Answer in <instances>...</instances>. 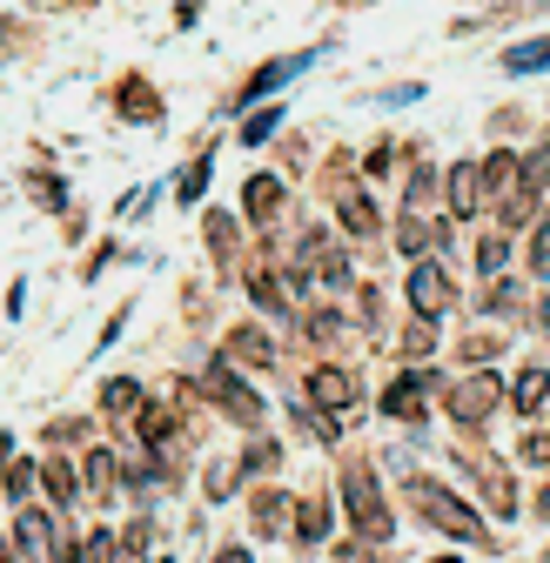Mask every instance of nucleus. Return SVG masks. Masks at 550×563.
<instances>
[{
  "mask_svg": "<svg viewBox=\"0 0 550 563\" xmlns=\"http://www.w3.org/2000/svg\"><path fill=\"white\" fill-rule=\"evenodd\" d=\"M309 60H316V47H302V54H283V60H268V67H262V75H255V81H249V88H242L235 101L249 108V101H262V95H275V88H283V81H296V75H302V67H309Z\"/></svg>",
  "mask_w": 550,
  "mask_h": 563,
  "instance_id": "9b49d317",
  "label": "nucleus"
},
{
  "mask_svg": "<svg viewBox=\"0 0 550 563\" xmlns=\"http://www.w3.org/2000/svg\"><path fill=\"white\" fill-rule=\"evenodd\" d=\"M88 563H114V537H108V530L88 537Z\"/></svg>",
  "mask_w": 550,
  "mask_h": 563,
  "instance_id": "e433bc0d",
  "label": "nucleus"
},
{
  "mask_svg": "<svg viewBox=\"0 0 550 563\" xmlns=\"http://www.w3.org/2000/svg\"><path fill=\"white\" fill-rule=\"evenodd\" d=\"M283 195H289V188H283V175H255V181H249V195H242V216H249L255 229H262V222H275Z\"/></svg>",
  "mask_w": 550,
  "mask_h": 563,
  "instance_id": "ddd939ff",
  "label": "nucleus"
},
{
  "mask_svg": "<svg viewBox=\"0 0 550 563\" xmlns=\"http://www.w3.org/2000/svg\"><path fill=\"white\" fill-rule=\"evenodd\" d=\"M41 483H47V497H54L61 510H67V504L81 497V483H75V463H67V456H54V463L41 470Z\"/></svg>",
  "mask_w": 550,
  "mask_h": 563,
  "instance_id": "4be33fe9",
  "label": "nucleus"
},
{
  "mask_svg": "<svg viewBox=\"0 0 550 563\" xmlns=\"http://www.w3.org/2000/svg\"><path fill=\"white\" fill-rule=\"evenodd\" d=\"M530 262H537V275H550V222L537 229V249H530Z\"/></svg>",
  "mask_w": 550,
  "mask_h": 563,
  "instance_id": "ea45409f",
  "label": "nucleus"
},
{
  "mask_svg": "<svg viewBox=\"0 0 550 563\" xmlns=\"http://www.w3.org/2000/svg\"><path fill=\"white\" fill-rule=\"evenodd\" d=\"M216 563H255V556H249V550H235V543H229V550H222V556H216Z\"/></svg>",
  "mask_w": 550,
  "mask_h": 563,
  "instance_id": "a19ab883",
  "label": "nucleus"
},
{
  "mask_svg": "<svg viewBox=\"0 0 550 563\" xmlns=\"http://www.w3.org/2000/svg\"><path fill=\"white\" fill-rule=\"evenodd\" d=\"M524 188V155H510V148H497L491 162H484V195H497V208L510 201Z\"/></svg>",
  "mask_w": 550,
  "mask_h": 563,
  "instance_id": "f8f14e48",
  "label": "nucleus"
},
{
  "mask_svg": "<svg viewBox=\"0 0 550 563\" xmlns=\"http://www.w3.org/2000/svg\"><path fill=\"white\" fill-rule=\"evenodd\" d=\"M309 396H316L322 416L342 422V416L356 409V376H350V369H316V376H309Z\"/></svg>",
  "mask_w": 550,
  "mask_h": 563,
  "instance_id": "9d476101",
  "label": "nucleus"
},
{
  "mask_svg": "<svg viewBox=\"0 0 550 563\" xmlns=\"http://www.w3.org/2000/svg\"><path fill=\"white\" fill-rule=\"evenodd\" d=\"M537 517H543V523H550V483H543V489H537Z\"/></svg>",
  "mask_w": 550,
  "mask_h": 563,
  "instance_id": "79ce46f5",
  "label": "nucleus"
},
{
  "mask_svg": "<svg viewBox=\"0 0 550 563\" xmlns=\"http://www.w3.org/2000/svg\"><path fill=\"white\" fill-rule=\"evenodd\" d=\"M336 216L350 222V235H376V201L350 181V162H336Z\"/></svg>",
  "mask_w": 550,
  "mask_h": 563,
  "instance_id": "6e6552de",
  "label": "nucleus"
},
{
  "mask_svg": "<svg viewBox=\"0 0 550 563\" xmlns=\"http://www.w3.org/2000/svg\"><path fill=\"white\" fill-rule=\"evenodd\" d=\"M504 262H510V235H484V249H476V268H484V275H504Z\"/></svg>",
  "mask_w": 550,
  "mask_h": 563,
  "instance_id": "2f4dec72",
  "label": "nucleus"
},
{
  "mask_svg": "<svg viewBox=\"0 0 550 563\" xmlns=\"http://www.w3.org/2000/svg\"><path fill=\"white\" fill-rule=\"evenodd\" d=\"M34 195H41V201H47V208H61V201H67V195H61V181H54V175H34Z\"/></svg>",
  "mask_w": 550,
  "mask_h": 563,
  "instance_id": "58836bf2",
  "label": "nucleus"
},
{
  "mask_svg": "<svg viewBox=\"0 0 550 563\" xmlns=\"http://www.w3.org/2000/svg\"><path fill=\"white\" fill-rule=\"evenodd\" d=\"M201 383H209V396H216V402L242 422V430H255V422H262V396H255V389H249L229 363H209V376H201Z\"/></svg>",
  "mask_w": 550,
  "mask_h": 563,
  "instance_id": "423d86ee",
  "label": "nucleus"
},
{
  "mask_svg": "<svg viewBox=\"0 0 550 563\" xmlns=\"http://www.w3.org/2000/svg\"><path fill=\"white\" fill-rule=\"evenodd\" d=\"M209 162H216V155H195V162L175 175V201H201V188H209Z\"/></svg>",
  "mask_w": 550,
  "mask_h": 563,
  "instance_id": "a878e982",
  "label": "nucleus"
},
{
  "mask_svg": "<svg viewBox=\"0 0 550 563\" xmlns=\"http://www.w3.org/2000/svg\"><path fill=\"white\" fill-rule=\"evenodd\" d=\"M101 409H108V416H134V409H142V383H134V376H114V383L101 389Z\"/></svg>",
  "mask_w": 550,
  "mask_h": 563,
  "instance_id": "b1692460",
  "label": "nucleus"
},
{
  "mask_svg": "<svg viewBox=\"0 0 550 563\" xmlns=\"http://www.w3.org/2000/svg\"><path fill=\"white\" fill-rule=\"evenodd\" d=\"M457 463L476 476V489H484V504L510 523L517 517V483H510V470L497 463V456H484V450H476V443H457Z\"/></svg>",
  "mask_w": 550,
  "mask_h": 563,
  "instance_id": "7ed1b4c3",
  "label": "nucleus"
},
{
  "mask_svg": "<svg viewBox=\"0 0 550 563\" xmlns=\"http://www.w3.org/2000/svg\"><path fill=\"white\" fill-rule=\"evenodd\" d=\"M537 316H543V322H550V296H543V302H537Z\"/></svg>",
  "mask_w": 550,
  "mask_h": 563,
  "instance_id": "37998d69",
  "label": "nucleus"
},
{
  "mask_svg": "<svg viewBox=\"0 0 550 563\" xmlns=\"http://www.w3.org/2000/svg\"><path fill=\"white\" fill-rule=\"evenodd\" d=\"M34 476H41V470H34L28 456H21V463H8V476H0V489H8V497H14V510H21V504L34 497Z\"/></svg>",
  "mask_w": 550,
  "mask_h": 563,
  "instance_id": "c85d7f7f",
  "label": "nucleus"
},
{
  "mask_svg": "<svg viewBox=\"0 0 550 563\" xmlns=\"http://www.w3.org/2000/svg\"><path fill=\"white\" fill-rule=\"evenodd\" d=\"M524 456H530V463H543V470H550V430H537V437H524Z\"/></svg>",
  "mask_w": 550,
  "mask_h": 563,
  "instance_id": "4c0bfd02",
  "label": "nucleus"
},
{
  "mask_svg": "<svg viewBox=\"0 0 550 563\" xmlns=\"http://www.w3.org/2000/svg\"><path fill=\"white\" fill-rule=\"evenodd\" d=\"M88 437V422H54V430H47V443H61V450H75Z\"/></svg>",
  "mask_w": 550,
  "mask_h": 563,
  "instance_id": "f704fd0d",
  "label": "nucleus"
},
{
  "mask_svg": "<svg viewBox=\"0 0 550 563\" xmlns=\"http://www.w3.org/2000/svg\"><path fill=\"white\" fill-rule=\"evenodd\" d=\"M249 517H255V530H262V537H283V530H289V497H283V489H255Z\"/></svg>",
  "mask_w": 550,
  "mask_h": 563,
  "instance_id": "dca6fc26",
  "label": "nucleus"
},
{
  "mask_svg": "<svg viewBox=\"0 0 550 563\" xmlns=\"http://www.w3.org/2000/svg\"><path fill=\"white\" fill-rule=\"evenodd\" d=\"M463 356H470V363H491V356H497V335H470Z\"/></svg>",
  "mask_w": 550,
  "mask_h": 563,
  "instance_id": "c9c22d12",
  "label": "nucleus"
},
{
  "mask_svg": "<svg viewBox=\"0 0 550 563\" xmlns=\"http://www.w3.org/2000/svg\"><path fill=\"white\" fill-rule=\"evenodd\" d=\"M403 489H409V504H417L437 530H450L463 543H484V523H476V510L463 497H450V483H437V476H403Z\"/></svg>",
  "mask_w": 550,
  "mask_h": 563,
  "instance_id": "f03ea898",
  "label": "nucleus"
},
{
  "mask_svg": "<svg viewBox=\"0 0 550 563\" xmlns=\"http://www.w3.org/2000/svg\"><path fill=\"white\" fill-rule=\"evenodd\" d=\"M275 463H283V450H275V443H249L235 470H242V476H262V470H275Z\"/></svg>",
  "mask_w": 550,
  "mask_h": 563,
  "instance_id": "473e14b6",
  "label": "nucleus"
},
{
  "mask_svg": "<svg viewBox=\"0 0 550 563\" xmlns=\"http://www.w3.org/2000/svg\"><path fill=\"white\" fill-rule=\"evenodd\" d=\"M437 563H463V556H437Z\"/></svg>",
  "mask_w": 550,
  "mask_h": 563,
  "instance_id": "a18cd8bd",
  "label": "nucleus"
},
{
  "mask_svg": "<svg viewBox=\"0 0 550 563\" xmlns=\"http://www.w3.org/2000/svg\"><path fill=\"white\" fill-rule=\"evenodd\" d=\"M504 75H543L550 67V34H537V41H517V47H504Z\"/></svg>",
  "mask_w": 550,
  "mask_h": 563,
  "instance_id": "2eb2a0df",
  "label": "nucleus"
},
{
  "mask_svg": "<svg viewBox=\"0 0 550 563\" xmlns=\"http://www.w3.org/2000/svg\"><path fill=\"white\" fill-rule=\"evenodd\" d=\"M430 389H437V376H424V369L396 376V383L383 389V416H396V422H424V409H430Z\"/></svg>",
  "mask_w": 550,
  "mask_h": 563,
  "instance_id": "0eeeda50",
  "label": "nucleus"
},
{
  "mask_svg": "<svg viewBox=\"0 0 550 563\" xmlns=\"http://www.w3.org/2000/svg\"><path fill=\"white\" fill-rule=\"evenodd\" d=\"M396 249L424 262V249H430V222H424V216H403V222H396Z\"/></svg>",
  "mask_w": 550,
  "mask_h": 563,
  "instance_id": "cd10ccee",
  "label": "nucleus"
},
{
  "mask_svg": "<svg viewBox=\"0 0 550 563\" xmlns=\"http://www.w3.org/2000/svg\"><path fill=\"white\" fill-rule=\"evenodd\" d=\"M443 402H450V422H463V430H476V422H484V416H491V409L504 402V383H497V376H463V383H457V389H450Z\"/></svg>",
  "mask_w": 550,
  "mask_h": 563,
  "instance_id": "39448f33",
  "label": "nucleus"
},
{
  "mask_svg": "<svg viewBox=\"0 0 550 563\" xmlns=\"http://www.w3.org/2000/svg\"><path fill=\"white\" fill-rule=\"evenodd\" d=\"M430 349H437V322H424V316H417V322L403 329V356H409V363H424Z\"/></svg>",
  "mask_w": 550,
  "mask_h": 563,
  "instance_id": "c756f323",
  "label": "nucleus"
},
{
  "mask_svg": "<svg viewBox=\"0 0 550 563\" xmlns=\"http://www.w3.org/2000/svg\"><path fill=\"white\" fill-rule=\"evenodd\" d=\"M201 229H209V255H216V268L229 275V268H235V216H222V208H216V216L201 222Z\"/></svg>",
  "mask_w": 550,
  "mask_h": 563,
  "instance_id": "aec40b11",
  "label": "nucleus"
},
{
  "mask_svg": "<svg viewBox=\"0 0 550 563\" xmlns=\"http://www.w3.org/2000/svg\"><path fill=\"white\" fill-rule=\"evenodd\" d=\"M329 523H336V510H329L322 497H302V510H296V543H309V550H316V543L329 537Z\"/></svg>",
  "mask_w": 550,
  "mask_h": 563,
  "instance_id": "a211bd4d",
  "label": "nucleus"
},
{
  "mask_svg": "<svg viewBox=\"0 0 550 563\" xmlns=\"http://www.w3.org/2000/svg\"><path fill=\"white\" fill-rule=\"evenodd\" d=\"M235 356L255 363V369H268V363H275V349H268V335H262L255 322H242V329H229V363H235Z\"/></svg>",
  "mask_w": 550,
  "mask_h": 563,
  "instance_id": "f3484780",
  "label": "nucleus"
},
{
  "mask_svg": "<svg viewBox=\"0 0 550 563\" xmlns=\"http://www.w3.org/2000/svg\"><path fill=\"white\" fill-rule=\"evenodd\" d=\"M114 108H121V114H134L142 128H155V121H162V95H155L148 81H121V88H114Z\"/></svg>",
  "mask_w": 550,
  "mask_h": 563,
  "instance_id": "4468645a",
  "label": "nucleus"
},
{
  "mask_svg": "<svg viewBox=\"0 0 550 563\" xmlns=\"http://www.w3.org/2000/svg\"><path fill=\"white\" fill-rule=\"evenodd\" d=\"M249 296H255L262 309H275V316L289 309V289H283V275H268V268H262V275H249Z\"/></svg>",
  "mask_w": 550,
  "mask_h": 563,
  "instance_id": "393cba45",
  "label": "nucleus"
},
{
  "mask_svg": "<svg viewBox=\"0 0 550 563\" xmlns=\"http://www.w3.org/2000/svg\"><path fill=\"white\" fill-rule=\"evenodd\" d=\"M14 543H21V556H41V550L54 543V523H47L41 510H28V504H21V517H14Z\"/></svg>",
  "mask_w": 550,
  "mask_h": 563,
  "instance_id": "6ab92c4d",
  "label": "nucleus"
},
{
  "mask_svg": "<svg viewBox=\"0 0 550 563\" xmlns=\"http://www.w3.org/2000/svg\"><path fill=\"white\" fill-rule=\"evenodd\" d=\"M543 188H550V134H543L537 148L524 155V188H517V195H530V201H537ZM517 195H510V201H517Z\"/></svg>",
  "mask_w": 550,
  "mask_h": 563,
  "instance_id": "412c9836",
  "label": "nucleus"
},
{
  "mask_svg": "<svg viewBox=\"0 0 550 563\" xmlns=\"http://www.w3.org/2000/svg\"><path fill=\"white\" fill-rule=\"evenodd\" d=\"M336 335H342V316L336 309H316L309 316V342H336Z\"/></svg>",
  "mask_w": 550,
  "mask_h": 563,
  "instance_id": "72a5a7b5",
  "label": "nucleus"
},
{
  "mask_svg": "<svg viewBox=\"0 0 550 563\" xmlns=\"http://www.w3.org/2000/svg\"><path fill=\"white\" fill-rule=\"evenodd\" d=\"M543 396H550V369H524L517 383H510V402L530 416V409H543Z\"/></svg>",
  "mask_w": 550,
  "mask_h": 563,
  "instance_id": "5701e85b",
  "label": "nucleus"
},
{
  "mask_svg": "<svg viewBox=\"0 0 550 563\" xmlns=\"http://www.w3.org/2000/svg\"><path fill=\"white\" fill-rule=\"evenodd\" d=\"M450 302H457V289H450L443 262H417V268H409V309H417L424 322H443Z\"/></svg>",
  "mask_w": 550,
  "mask_h": 563,
  "instance_id": "20e7f679",
  "label": "nucleus"
},
{
  "mask_svg": "<svg viewBox=\"0 0 550 563\" xmlns=\"http://www.w3.org/2000/svg\"><path fill=\"white\" fill-rule=\"evenodd\" d=\"M342 510H350V523L363 530V543H389L396 517H389V504H383L370 463H342Z\"/></svg>",
  "mask_w": 550,
  "mask_h": 563,
  "instance_id": "f257e3e1",
  "label": "nucleus"
},
{
  "mask_svg": "<svg viewBox=\"0 0 550 563\" xmlns=\"http://www.w3.org/2000/svg\"><path fill=\"white\" fill-rule=\"evenodd\" d=\"M88 497H101V504L114 497V450H95L88 456Z\"/></svg>",
  "mask_w": 550,
  "mask_h": 563,
  "instance_id": "bb28decb",
  "label": "nucleus"
},
{
  "mask_svg": "<svg viewBox=\"0 0 550 563\" xmlns=\"http://www.w3.org/2000/svg\"><path fill=\"white\" fill-rule=\"evenodd\" d=\"M443 201H450L457 222H470L476 208H484V162H457L450 181H443Z\"/></svg>",
  "mask_w": 550,
  "mask_h": 563,
  "instance_id": "1a4fd4ad",
  "label": "nucleus"
},
{
  "mask_svg": "<svg viewBox=\"0 0 550 563\" xmlns=\"http://www.w3.org/2000/svg\"><path fill=\"white\" fill-rule=\"evenodd\" d=\"M275 128H283V108H262V114H249V121H242V141H249V148H262Z\"/></svg>",
  "mask_w": 550,
  "mask_h": 563,
  "instance_id": "7c9ffc66",
  "label": "nucleus"
},
{
  "mask_svg": "<svg viewBox=\"0 0 550 563\" xmlns=\"http://www.w3.org/2000/svg\"><path fill=\"white\" fill-rule=\"evenodd\" d=\"M0 463H8V430H0Z\"/></svg>",
  "mask_w": 550,
  "mask_h": 563,
  "instance_id": "c03bdc74",
  "label": "nucleus"
}]
</instances>
